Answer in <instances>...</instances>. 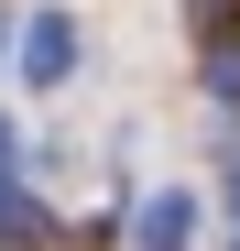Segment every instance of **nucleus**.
<instances>
[{
    "mask_svg": "<svg viewBox=\"0 0 240 251\" xmlns=\"http://www.w3.org/2000/svg\"><path fill=\"white\" fill-rule=\"evenodd\" d=\"M229 251H240V240H229Z\"/></svg>",
    "mask_w": 240,
    "mask_h": 251,
    "instance_id": "obj_5",
    "label": "nucleus"
},
{
    "mask_svg": "<svg viewBox=\"0 0 240 251\" xmlns=\"http://www.w3.org/2000/svg\"><path fill=\"white\" fill-rule=\"evenodd\" d=\"M208 88H218V99H240V33H229V44L208 55Z\"/></svg>",
    "mask_w": 240,
    "mask_h": 251,
    "instance_id": "obj_3",
    "label": "nucleus"
},
{
    "mask_svg": "<svg viewBox=\"0 0 240 251\" xmlns=\"http://www.w3.org/2000/svg\"><path fill=\"white\" fill-rule=\"evenodd\" d=\"M22 55H33L22 76H66V55H76V33H66V22H33V44H22Z\"/></svg>",
    "mask_w": 240,
    "mask_h": 251,
    "instance_id": "obj_2",
    "label": "nucleus"
},
{
    "mask_svg": "<svg viewBox=\"0 0 240 251\" xmlns=\"http://www.w3.org/2000/svg\"><path fill=\"white\" fill-rule=\"evenodd\" d=\"M229 197H240V164H229Z\"/></svg>",
    "mask_w": 240,
    "mask_h": 251,
    "instance_id": "obj_4",
    "label": "nucleus"
},
{
    "mask_svg": "<svg viewBox=\"0 0 240 251\" xmlns=\"http://www.w3.org/2000/svg\"><path fill=\"white\" fill-rule=\"evenodd\" d=\"M186 229H196L186 197H153V207H142V251H186Z\"/></svg>",
    "mask_w": 240,
    "mask_h": 251,
    "instance_id": "obj_1",
    "label": "nucleus"
}]
</instances>
